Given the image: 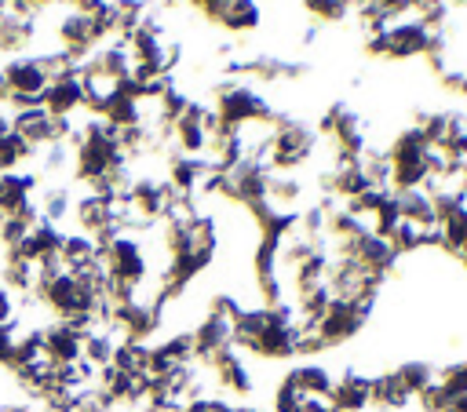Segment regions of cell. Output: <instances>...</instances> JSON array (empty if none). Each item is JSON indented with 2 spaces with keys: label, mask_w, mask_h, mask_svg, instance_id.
Returning <instances> with one entry per match:
<instances>
[{
  "label": "cell",
  "mask_w": 467,
  "mask_h": 412,
  "mask_svg": "<svg viewBox=\"0 0 467 412\" xmlns=\"http://www.w3.org/2000/svg\"><path fill=\"white\" fill-rule=\"evenodd\" d=\"M0 69H4L7 91H18V95H44V88H47V77L40 73V66H36L33 55H11Z\"/></svg>",
  "instance_id": "obj_1"
},
{
  "label": "cell",
  "mask_w": 467,
  "mask_h": 412,
  "mask_svg": "<svg viewBox=\"0 0 467 412\" xmlns=\"http://www.w3.org/2000/svg\"><path fill=\"white\" fill-rule=\"evenodd\" d=\"M40 102H44V109L51 117H77V113H84V84H80V77L47 84Z\"/></svg>",
  "instance_id": "obj_2"
},
{
  "label": "cell",
  "mask_w": 467,
  "mask_h": 412,
  "mask_svg": "<svg viewBox=\"0 0 467 412\" xmlns=\"http://www.w3.org/2000/svg\"><path fill=\"white\" fill-rule=\"evenodd\" d=\"M33 58H36L40 73L47 77V84L80 77V58H73V55H69V51H62V47H47V51H40V55H33Z\"/></svg>",
  "instance_id": "obj_3"
},
{
  "label": "cell",
  "mask_w": 467,
  "mask_h": 412,
  "mask_svg": "<svg viewBox=\"0 0 467 412\" xmlns=\"http://www.w3.org/2000/svg\"><path fill=\"white\" fill-rule=\"evenodd\" d=\"M412 401V394L401 386V379L394 372L372 376V405L376 408H405Z\"/></svg>",
  "instance_id": "obj_4"
},
{
  "label": "cell",
  "mask_w": 467,
  "mask_h": 412,
  "mask_svg": "<svg viewBox=\"0 0 467 412\" xmlns=\"http://www.w3.org/2000/svg\"><path fill=\"white\" fill-rule=\"evenodd\" d=\"M394 376H398V379H401V386L416 397L423 386H431V383H434V376H438V372H434L427 361H405V365H398V368H394Z\"/></svg>",
  "instance_id": "obj_5"
},
{
  "label": "cell",
  "mask_w": 467,
  "mask_h": 412,
  "mask_svg": "<svg viewBox=\"0 0 467 412\" xmlns=\"http://www.w3.org/2000/svg\"><path fill=\"white\" fill-rule=\"evenodd\" d=\"M303 4H306V11H310L317 22H343L347 11H354L350 0H303Z\"/></svg>",
  "instance_id": "obj_6"
},
{
  "label": "cell",
  "mask_w": 467,
  "mask_h": 412,
  "mask_svg": "<svg viewBox=\"0 0 467 412\" xmlns=\"http://www.w3.org/2000/svg\"><path fill=\"white\" fill-rule=\"evenodd\" d=\"M186 4H193V7H201V11H208L215 0H186Z\"/></svg>",
  "instance_id": "obj_7"
},
{
  "label": "cell",
  "mask_w": 467,
  "mask_h": 412,
  "mask_svg": "<svg viewBox=\"0 0 467 412\" xmlns=\"http://www.w3.org/2000/svg\"><path fill=\"white\" fill-rule=\"evenodd\" d=\"M7 98V80H4V69H0V102Z\"/></svg>",
  "instance_id": "obj_8"
},
{
  "label": "cell",
  "mask_w": 467,
  "mask_h": 412,
  "mask_svg": "<svg viewBox=\"0 0 467 412\" xmlns=\"http://www.w3.org/2000/svg\"><path fill=\"white\" fill-rule=\"evenodd\" d=\"M29 4H33V7L40 11V7H47V4H55V0H29Z\"/></svg>",
  "instance_id": "obj_9"
}]
</instances>
